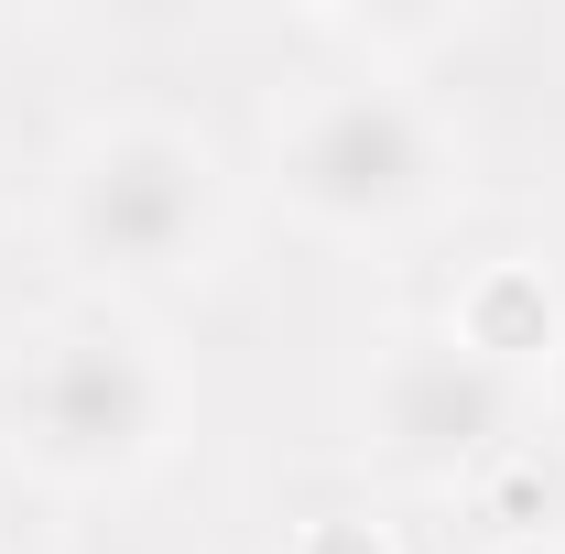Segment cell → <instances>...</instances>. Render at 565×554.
I'll return each mask as SVG.
<instances>
[{
    "instance_id": "5",
    "label": "cell",
    "mask_w": 565,
    "mask_h": 554,
    "mask_svg": "<svg viewBox=\"0 0 565 554\" xmlns=\"http://www.w3.org/2000/svg\"><path fill=\"white\" fill-rule=\"evenodd\" d=\"M446 327L479 348L490 370H511L522 392L565 370V294L544 262H479V273L457 283V305H446Z\"/></svg>"
},
{
    "instance_id": "4",
    "label": "cell",
    "mask_w": 565,
    "mask_h": 554,
    "mask_svg": "<svg viewBox=\"0 0 565 554\" xmlns=\"http://www.w3.org/2000/svg\"><path fill=\"white\" fill-rule=\"evenodd\" d=\"M522 414H533V392L511 370H490L446 316L381 338L370 381H359V435L403 479H479L490 457L522 446Z\"/></svg>"
},
{
    "instance_id": "2",
    "label": "cell",
    "mask_w": 565,
    "mask_h": 554,
    "mask_svg": "<svg viewBox=\"0 0 565 554\" xmlns=\"http://www.w3.org/2000/svg\"><path fill=\"white\" fill-rule=\"evenodd\" d=\"M217 217H228V174L174 120H109L55 163V251L109 294L207 273Z\"/></svg>"
},
{
    "instance_id": "3",
    "label": "cell",
    "mask_w": 565,
    "mask_h": 554,
    "mask_svg": "<svg viewBox=\"0 0 565 554\" xmlns=\"http://www.w3.org/2000/svg\"><path fill=\"white\" fill-rule=\"evenodd\" d=\"M273 185L282 207L327 239H392L457 185V141L403 76H338L273 131Z\"/></svg>"
},
{
    "instance_id": "1",
    "label": "cell",
    "mask_w": 565,
    "mask_h": 554,
    "mask_svg": "<svg viewBox=\"0 0 565 554\" xmlns=\"http://www.w3.org/2000/svg\"><path fill=\"white\" fill-rule=\"evenodd\" d=\"M185 424V370L163 359L152 327L87 305V316H55L44 338L22 348L11 370V446L22 468L55 489H120L141 479Z\"/></svg>"
},
{
    "instance_id": "8",
    "label": "cell",
    "mask_w": 565,
    "mask_h": 554,
    "mask_svg": "<svg viewBox=\"0 0 565 554\" xmlns=\"http://www.w3.org/2000/svg\"><path fill=\"white\" fill-rule=\"evenodd\" d=\"M282 554H403V544H392V522H370V511H316Z\"/></svg>"
},
{
    "instance_id": "9",
    "label": "cell",
    "mask_w": 565,
    "mask_h": 554,
    "mask_svg": "<svg viewBox=\"0 0 565 554\" xmlns=\"http://www.w3.org/2000/svg\"><path fill=\"white\" fill-rule=\"evenodd\" d=\"M490 554H565V533H522V544H490Z\"/></svg>"
},
{
    "instance_id": "7",
    "label": "cell",
    "mask_w": 565,
    "mask_h": 554,
    "mask_svg": "<svg viewBox=\"0 0 565 554\" xmlns=\"http://www.w3.org/2000/svg\"><path fill=\"white\" fill-rule=\"evenodd\" d=\"M338 44H370V55H414V44H446L457 11H327Z\"/></svg>"
},
{
    "instance_id": "6",
    "label": "cell",
    "mask_w": 565,
    "mask_h": 554,
    "mask_svg": "<svg viewBox=\"0 0 565 554\" xmlns=\"http://www.w3.org/2000/svg\"><path fill=\"white\" fill-rule=\"evenodd\" d=\"M479 522H500V544H522V533H565V457H544L533 435L479 468Z\"/></svg>"
}]
</instances>
